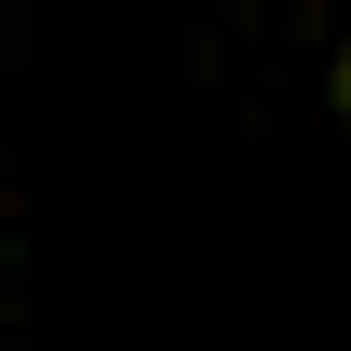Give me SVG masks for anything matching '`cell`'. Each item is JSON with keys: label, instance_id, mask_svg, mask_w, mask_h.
Here are the masks:
<instances>
[{"label": "cell", "instance_id": "cell-1", "mask_svg": "<svg viewBox=\"0 0 351 351\" xmlns=\"http://www.w3.org/2000/svg\"><path fill=\"white\" fill-rule=\"evenodd\" d=\"M338 95H351V54H338Z\"/></svg>", "mask_w": 351, "mask_h": 351}]
</instances>
